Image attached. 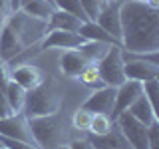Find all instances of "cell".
<instances>
[{"instance_id": "obj_1", "label": "cell", "mask_w": 159, "mask_h": 149, "mask_svg": "<svg viewBox=\"0 0 159 149\" xmlns=\"http://www.w3.org/2000/svg\"><path fill=\"white\" fill-rule=\"evenodd\" d=\"M119 22L123 52L147 54L159 50V8H151L147 2L123 0Z\"/></svg>"}, {"instance_id": "obj_2", "label": "cell", "mask_w": 159, "mask_h": 149, "mask_svg": "<svg viewBox=\"0 0 159 149\" xmlns=\"http://www.w3.org/2000/svg\"><path fill=\"white\" fill-rule=\"evenodd\" d=\"M46 36V22L16 10L0 22V58L10 62Z\"/></svg>"}, {"instance_id": "obj_3", "label": "cell", "mask_w": 159, "mask_h": 149, "mask_svg": "<svg viewBox=\"0 0 159 149\" xmlns=\"http://www.w3.org/2000/svg\"><path fill=\"white\" fill-rule=\"evenodd\" d=\"M62 89L54 78L44 76V79L36 88L26 92L22 113L26 117H40V115H52L62 109Z\"/></svg>"}, {"instance_id": "obj_4", "label": "cell", "mask_w": 159, "mask_h": 149, "mask_svg": "<svg viewBox=\"0 0 159 149\" xmlns=\"http://www.w3.org/2000/svg\"><path fill=\"white\" fill-rule=\"evenodd\" d=\"M30 131L40 149H56L64 143H70V129L66 125V119H62L60 111L52 115H40V117H28Z\"/></svg>"}, {"instance_id": "obj_5", "label": "cell", "mask_w": 159, "mask_h": 149, "mask_svg": "<svg viewBox=\"0 0 159 149\" xmlns=\"http://www.w3.org/2000/svg\"><path fill=\"white\" fill-rule=\"evenodd\" d=\"M123 56V74L127 79L145 84L149 79L159 78V58L157 52H147V54H129L121 50Z\"/></svg>"}, {"instance_id": "obj_6", "label": "cell", "mask_w": 159, "mask_h": 149, "mask_svg": "<svg viewBox=\"0 0 159 149\" xmlns=\"http://www.w3.org/2000/svg\"><path fill=\"white\" fill-rule=\"evenodd\" d=\"M123 56H121V46H111L107 50V54L96 64L99 78H102L103 86L117 88L125 82V74H123Z\"/></svg>"}, {"instance_id": "obj_7", "label": "cell", "mask_w": 159, "mask_h": 149, "mask_svg": "<svg viewBox=\"0 0 159 149\" xmlns=\"http://www.w3.org/2000/svg\"><path fill=\"white\" fill-rule=\"evenodd\" d=\"M117 123L119 131L123 133V137L127 139L131 149H149L147 147V127L141 121H137L129 111H123L113 119Z\"/></svg>"}, {"instance_id": "obj_8", "label": "cell", "mask_w": 159, "mask_h": 149, "mask_svg": "<svg viewBox=\"0 0 159 149\" xmlns=\"http://www.w3.org/2000/svg\"><path fill=\"white\" fill-rule=\"evenodd\" d=\"M0 135L36 145V141H34V137H32V131H30L28 117L24 115L22 111L6 115V117H0Z\"/></svg>"}, {"instance_id": "obj_9", "label": "cell", "mask_w": 159, "mask_h": 149, "mask_svg": "<svg viewBox=\"0 0 159 149\" xmlns=\"http://www.w3.org/2000/svg\"><path fill=\"white\" fill-rule=\"evenodd\" d=\"M121 2L123 0H107L99 10L98 18L93 20L107 34H111L119 44H121V22H119V6H121Z\"/></svg>"}, {"instance_id": "obj_10", "label": "cell", "mask_w": 159, "mask_h": 149, "mask_svg": "<svg viewBox=\"0 0 159 149\" xmlns=\"http://www.w3.org/2000/svg\"><path fill=\"white\" fill-rule=\"evenodd\" d=\"M139 96H143V84L135 82V79H125L121 86L116 88V106H113V111H111L109 117L116 119L119 113L127 111V107L131 106Z\"/></svg>"}, {"instance_id": "obj_11", "label": "cell", "mask_w": 159, "mask_h": 149, "mask_svg": "<svg viewBox=\"0 0 159 149\" xmlns=\"http://www.w3.org/2000/svg\"><path fill=\"white\" fill-rule=\"evenodd\" d=\"M113 106H116V88L103 86L99 89H93V93L84 102V109L92 113H107L111 115Z\"/></svg>"}, {"instance_id": "obj_12", "label": "cell", "mask_w": 159, "mask_h": 149, "mask_svg": "<svg viewBox=\"0 0 159 149\" xmlns=\"http://www.w3.org/2000/svg\"><path fill=\"white\" fill-rule=\"evenodd\" d=\"M44 76H46V74H44L40 68L32 66V64H22V66H16V68L12 70L10 79H14L18 86H22L28 92V89L36 88L38 84L44 79Z\"/></svg>"}, {"instance_id": "obj_13", "label": "cell", "mask_w": 159, "mask_h": 149, "mask_svg": "<svg viewBox=\"0 0 159 149\" xmlns=\"http://www.w3.org/2000/svg\"><path fill=\"white\" fill-rule=\"evenodd\" d=\"M88 139L92 141V145L96 149H131L129 143H127V139L119 131L117 123H113L111 131H107L106 135H92V133H88Z\"/></svg>"}, {"instance_id": "obj_14", "label": "cell", "mask_w": 159, "mask_h": 149, "mask_svg": "<svg viewBox=\"0 0 159 149\" xmlns=\"http://www.w3.org/2000/svg\"><path fill=\"white\" fill-rule=\"evenodd\" d=\"M88 64L89 62L84 58V54L80 52L78 48L66 50V52L62 54V58H60V70H62L68 78H78Z\"/></svg>"}, {"instance_id": "obj_15", "label": "cell", "mask_w": 159, "mask_h": 149, "mask_svg": "<svg viewBox=\"0 0 159 149\" xmlns=\"http://www.w3.org/2000/svg\"><path fill=\"white\" fill-rule=\"evenodd\" d=\"M82 20H78L76 16L68 12H62V10H54L52 16L48 18L46 22V34L50 30H66V32H78L80 26H82Z\"/></svg>"}, {"instance_id": "obj_16", "label": "cell", "mask_w": 159, "mask_h": 149, "mask_svg": "<svg viewBox=\"0 0 159 149\" xmlns=\"http://www.w3.org/2000/svg\"><path fill=\"white\" fill-rule=\"evenodd\" d=\"M78 34L82 36L84 40H89V42H106V44H111V46H121L111 34H107L99 24H96L93 20H88L80 26Z\"/></svg>"}, {"instance_id": "obj_17", "label": "cell", "mask_w": 159, "mask_h": 149, "mask_svg": "<svg viewBox=\"0 0 159 149\" xmlns=\"http://www.w3.org/2000/svg\"><path fill=\"white\" fill-rule=\"evenodd\" d=\"M127 111L131 113V115L135 117L137 121H141L145 127L151 125V123H155V121H159V119H157V111L151 107V103L147 102L145 96H139L135 102H133L131 106L127 107Z\"/></svg>"}, {"instance_id": "obj_18", "label": "cell", "mask_w": 159, "mask_h": 149, "mask_svg": "<svg viewBox=\"0 0 159 149\" xmlns=\"http://www.w3.org/2000/svg\"><path fill=\"white\" fill-rule=\"evenodd\" d=\"M20 10L30 14V16L48 22V18L52 16V12L56 10L54 2L50 0H20Z\"/></svg>"}, {"instance_id": "obj_19", "label": "cell", "mask_w": 159, "mask_h": 149, "mask_svg": "<svg viewBox=\"0 0 159 149\" xmlns=\"http://www.w3.org/2000/svg\"><path fill=\"white\" fill-rule=\"evenodd\" d=\"M109 48H111V44H106V42H89V40H86V42H84L78 50L84 54V58H86L89 64H98L99 60L107 54Z\"/></svg>"}, {"instance_id": "obj_20", "label": "cell", "mask_w": 159, "mask_h": 149, "mask_svg": "<svg viewBox=\"0 0 159 149\" xmlns=\"http://www.w3.org/2000/svg\"><path fill=\"white\" fill-rule=\"evenodd\" d=\"M4 93H6V99H8V106L10 109H12L14 113L22 111L24 107V99H26V89H24L22 86H18L14 79H10L6 89H4Z\"/></svg>"}, {"instance_id": "obj_21", "label": "cell", "mask_w": 159, "mask_h": 149, "mask_svg": "<svg viewBox=\"0 0 159 149\" xmlns=\"http://www.w3.org/2000/svg\"><path fill=\"white\" fill-rule=\"evenodd\" d=\"M113 123H116V121H113L107 113H93L88 133H92V135H106L107 131H111Z\"/></svg>"}, {"instance_id": "obj_22", "label": "cell", "mask_w": 159, "mask_h": 149, "mask_svg": "<svg viewBox=\"0 0 159 149\" xmlns=\"http://www.w3.org/2000/svg\"><path fill=\"white\" fill-rule=\"evenodd\" d=\"M54 6L56 10H62V12H68L72 14V16H76L78 20H82V22H88V14L84 12L82 4H80V0H54Z\"/></svg>"}, {"instance_id": "obj_23", "label": "cell", "mask_w": 159, "mask_h": 149, "mask_svg": "<svg viewBox=\"0 0 159 149\" xmlns=\"http://www.w3.org/2000/svg\"><path fill=\"white\" fill-rule=\"evenodd\" d=\"M78 79L84 84V86L93 88V89L103 88V82H102V78H99V72H98L96 64H88V66L82 70V74L78 76Z\"/></svg>"}, {"instance_id": "obj_24", "label": "cell", "mask_w": 159, "mask_h": 149, "mask_svg": "<svg viewBox=\"0 0 159 149\" xmlns=\"http://www.w3.org/2000/svg\"><path fill=\"white\" fill-rule=\"evenodd\" d=\"M92 115H93L92 111H88L84 107H78L72 115V127L78 129V131H88L89 123H92Z\"/></svg>"}, {"instance_id": "obj_25", "label": "cell", "mask_w": 159, "mask_h": 149, "mask_svg": "<svg viewBox=\"0 0 159 149\" xmlns=\"http://www.w3.org/2000/svg\"><path fill=\"white\" fill-rule=\"evenodd\" d=\"M143 96L147 97V102L151 103V107L157 111V97H159V78L149 79L143 84Z\"/></svg>"}, {"instance_id": "obj_26", "label": "cell", "mask_w": 159, "mask_h": 149, "mask_svg": "<svg viewBox=\"0 0 159 149\" xmlns=\"http://www.w3.org/2000/svg\"><path fill=\"white\" fill-rule=\"evenodd\" d=\"M80 4H82L84 12L88 14L89 20H96L99 10H102V2H99V0H80Z\"/></svg>"}, {"instance_id": "obj_27", "label": "cell", "mask_w": 159, "mask_h": 149, "mask_svg": "<svg viewBox=\"0 0 159 149\" xmlns=\"http://www.w3.org/2000/svg\"><path fill=\"white\" fill-rule=\"evenodd\" d=\"M147 147L159 149V121L147 125Z\"/></svg>"}, {"instance_id": "obj_28", "label": "cell", "mask_w": 159, "mask_h": 149, "mask_svg": "<svg viewBox=\"0 0 159 149\" xmlns=\"http://www.w3.org/2000/svg\"><path fill=\"white\" fill-rule=\"evenodd\" d=\"M70 147H72V149H96V147L92 145V141H89L88 137L72 139V141H70Z\"/></svg>"}, {"instance_id": "obj_29", "label": "cell", "mask_w": 159, "mask_h": 149, "mask_svg": "<svg viewBox=\"0 0 159 149\" xmlns=\"http://www.w3.org/2000/svg\"><path fill=\"white\" fill-rule=\"evenodd\" d=\"M12 14V6H10V0H0V22L4 18H8Z\"/></svg>"}, {"instance_id": "obj_30", "label": "cell", "mask_w": 159, "mask_h": 149, "mask_svg": "<svg viewBox=\"0 0 159 149\" xmlns=\"http://www.w3.org/2000/svg\"><path fill=\"white\" fill-rule=\"evenodd\" d=\"M10 6H12V12L20 10V0H10Z\"/></svg>"}, {"instance_id": "obj_31", "label": "cell", "mask_w": 159, "mask_h": 149, "mask_svg": "<svg viewBox=\"0 0 159 149\" xmlns=\"http://www.w3.org/2000/svg\"><path fill=\"white\" fill-rule=\"evenodd\" d=\"M147 4L151 8H159V0H147Z\"/></svg>"}, {"instance_id": "obj_32", "label": "cell", "mask_w": 159, "mask_h": 149, "mask_svg": "<svg viewBox=\"0 0 159 149\" xmlns=\"http://www.w3.org/2000/svg\"><path fill=\"white\" fill-rule=\"evenodd\" d=\"M56 149H72V147H70V143H64V145H60V147H56Z\"/></svg>"}, {"instance_id": "obj_33", "label": "cell", "mask_w": 159, "mask_h": 149, "mask_svg": "<svg viewBox=\"0 0 159 149\" xmlns=\"http://www.w3.org/2000/svg\"><path fill=\"white\" fill-rule=\"evenodd\" d=\"M4 64H6V62H4V60H2V58H0V66H4Z\"/></svg>"}, {"instance_id": "obj_34", "label": "cell", "mask_w": 159, "mask_h": 149, "mask_svg": "<svg viewBox=\"0 0 159 149\" xmlns=\"http://www.w3.org/2000/svg\"><path fill=\"white\" fill-rule=\"evenodd\" d=\"M137 2H147V0H137Z\"/></svg>"}, {"instance_id": "obj_35", "label": "cell", "mask_w": 159, "mask_h": 149, "mask_svg": "<svg viewBox=\"0 0 159 149\" xmlns=\"http://www.w3.org/2000/svg\"><path fill=\"white\" fill-rule=\"evenodd\" d=\"M0 149H6V147H0Z\"/></svg>"}, {"instance_id": "obj_36", "label": "cell", "mask_w": 159, "mask_h": 149, "mask_svg": "<svg viewBox=\"0 0 159 149\" xmlns=\"http://www.w3.org/2000/svg\"><path fill=\"white\" fill-rule=\"evenodd\" d=\"M50 2H54V0H50Z\"/></svg>"}]
</instances>
